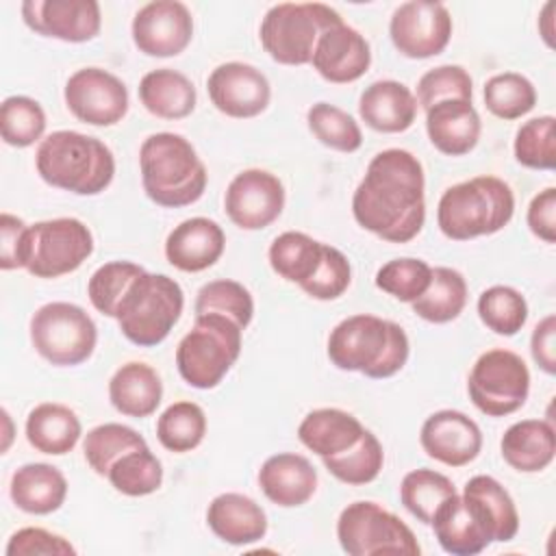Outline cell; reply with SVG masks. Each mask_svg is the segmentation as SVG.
<instances>
[{"label":"cell","mask_w":556,"mask_h":556,"mask_svg":"<svg viewBox=\"0 0 556 556\" xmlns=\"http://www.w3.org/2000/svg\"><path fill=\"white\" fill-rule=\"evenodd\" d=\"M70 113L89 126H113L128 113V89L102 67L76 70L63 91Z\"/></svg>","instance_id":"obj_13"},{"label":"cell","mask_w":556,"mask_h":556,"mask_svg":"<svg viewBox=\"0 0 556 556\" xmlns=\"http://www.w3.org/2000/svg\"><path fill=\"white\" fill-rule=\"evenodd\" d=\"M2 417H4V421H7V441H4V445H2V450H7V447H9V441H11V417H9L7 410H2Z\"/></svg>","instance_id":"obj_56"},{"label":"cell","mask_w":556,"mask_h":556,"mask_svg":"<svg viewBox=\"0 0 556 556\" xmlns=\"http://www.w3.org/2000/svg\"><path fill=\"white\" fill-rule=\"evenodd\" d=\"M456 493L454 482L434 469H413L402 478L400 484V502L404 508L421 523L432 521L434 510L443 500Z\"/></svg>","instance_id":"obj_39"},{"label":"cell","mask_w":556,"mask_h":556,"mask_svg":"<svg viewBox=\"0 0 556 556\" xmlns=\"http://www.w3.org/2000/svg\"><path fill=\"white\" fill-rule=\"evenodd\" d=\"M106 478L122 495L141 497L154 493L163 484V465L150 452V447H139L117 458Z\"/></svg>","instance_id":"obj_41"},{"label":"cell","mask_w":556,"mask_h":556,"mask_svg":"<svg viewBox=\"0 0 556 556\" xmlns=\"http://www.w3.org/2000/svg\"><path fill=\"white\" fill-rule=\"evenodd\" d=\"M243 330L217 313L195 315L193 328L176 348L180 378L193 389L217 387L241 354Z\"/></svg>","instance_id":"obj_7"},{"label":"cell","mask_w":556,"mask_h":556,"mask_svg":"<svg viewBox=\"0 0 556 556\" xmlns=\"http://www.w3.org/2000/svg\"><path fill=\"white\" fill-rule=\"evenodd\" d=\"M467 304V280L452 267H434L424 295L413 302V313L430 324L454 321Z\"/></svg>","instance_id":"obj_35"},{"label":"cell","mask_w":556,"mask_h":556,"mask_svg":"<svg viewBox=\"0 0 556 556\" xmlns=\"http://www.w3.org/2000/svg\"><path fill=\"white\" fill-rule=\"evenodd\" d=\"M132 41L148 56H176L193 39V17L178 0H154L143 4L132 17Z\"/></svg>","instance_id":"obj_16"},{"label":"cell","mask_w":556,"mask_h":556,"mask_svg":"<svg viewBox=\"0 0 556 556\" xmlns=\"http://www.w3.org/2000/svg\"><path fill=\"white\" fill-rule=\"evenodd\" d=\"M430 526L441 549L452 556H473L493 543L484 515L458 491L439 504Z\"/></svg>","instance_id":"obj_20"},{"label":"cell","mask_w":556,"mask_h":556,"mask_svg":"<svg viewBox=\"0 0 556 556\" xmlns=\"http://www.w3.org/2000/svg\"><path fill=\"white\" fill-rule=\"evenodd\" d=\"M515 213V193L497 176H476L447 187L437 206L439 230L452 241L500 232Z\"/></svg>","instance_id":"obj_5"},{"label":"cell","mask_w":556,"mask_h":556,"mask_svg":"<svg viewBox=\"0 0 556 556\" xmlns=\"http://www.w3.org/2000/svg\"><path fill=\"white\" fill-rule=\"evenodd\" d=\"M326 243L308 237L306 232L287 230L278 235L269 245V265L287 282H295L300 289L315 276Z\"/></svg>","instance_id":"obj_33"},{"label":"cell","mask_w":556,"mask_h":556,"mask_svg":"<svg viewBox=\"0 0 556 556\" xmlns=\"http://www.w3.org/2000/svg\"><path fill=\"white\" fill-rule=\"evenodd\" d=\"M482 122L471 100H443L426 111V132L430 143L447 154H469L480 139Z\"/></svg>","instance_id":"obj_24"},{"label":"cell","mask_w":556,"mask_h":556,"mask_svg":"<svg viewBox=\"0 0 556 556\" xmlns=\"http://www.w3.org/2000/svg\"><path fill=\"white\" fill-rule=\"evenodd\" d=\"M46 132V113L28 96H9L0 106V135L7 146L28 148Z\"/></svg>","instance_id":"obj_45"},{"label":"cell","mask_w":556,"mask_h":556,"mask_svg":"<svg viewBox=\"0 0 556 556\" xmlns=\"http://www.w3.org/2000/svg\"><path fill=\"white\" fill-rule=\"evenodd\" d=\"M350 282H352V267L348 256L339 248L326 243L324 258L315 276L302 287V291L313 300L328 302V300L341 298L348 291Z\"/></svg>","instance_id":"obj_50"},{"label":"cell","mask_w":556,"mask_h":556,"mask_svg":"<svg viewBox=\"0 0 556 556\" xmlns=\"http://www.w3.org/2000/svg\"><path fill=\"white\" fill-rule=\"evenodd\" d=\"M226 248L222 226L208 217L180 222L165 239V258L180 271H204L213 267Z\"/></svg>","instance_id":"obj_22"},{"label":"cell","mask_w":556,"mask_h":556,"mask_svg":"<svg viewBox=\"0 0 556 556\" xmlns=\"http://www.w3.org/2000/svg\"><path fill=\"white\" fill-rule=\"evenodd\" d=\"M28 443L50 456H63L72 452L83 434L78 415L59 402H41L26 417Z\"/></svg>","instance_id":"obj_31"},{"label":"cell","mask_w":556,"mask_h":556,"mask_svg":"<svg viewBox=\"0 0 556 556\" xmlns=\"http://www.w3.org/2000/svg\"><path fill=\"white\" fill-rule=\"evenodd\" d=\"M311 63L324 80L345 85L369 70L371 50L367 39L341 20L321 33Z\"/></svg>","instance_id":"obj_21"},{"label":"cell","mask_w":556,"mask_h":556,"mask_svg":"<svg viewBox=\"0 0 556 556\" xmlns=\"http://www.w3.org/2000/svg\"><path fill=\"white\" fill-rule=\"evenodd\" d=\"M146 195L165 208L198 202L206 189V167L189 139L178 132H154L139 148Z\"/></svg>","instance_id":"obj_4"},{"label":"cell","mask_w":556,"mask_h":556,"mask_svg":"<svg viewBox=\"0 0 556 556\" xmlns=\"http://www.w3.org/2000/svg\"><path fill=\"white\" fill-rule=\"evenodd\" d=\"M9 495L28 515H50L63 506L67 480L54 465L26 463L13 471Z\"/></svg>","instance_id":"obj_29"},{"label":"cell","mask_w":556,"mask_h":556,"mask_svg":"<svg viewBox=\"0 0 556 556\" xmlns=\"http://www.w3.org/2000/svg\"><path fill=\"white\" fill-rule=\"evenodd\" d=\"M528 228L545 243L556 241V189L547 187L539 191L528 206Z\"/></svg>","instance_id":"obj_53"},{"label":"cell","mask_w":556,"mask_h":556,"mask_svg":"<svg viewBox=\"0 0 556 556\" xmlns=\"http://www.w3.org/2000/svg\"><path fill=\"white\" fill-rule=\"evenodd\" d=\"M467 391L473 406L489 417H506L519 410L530 393L526 361L504 348L486 350L473 363Z\"/></svg>","instance_id":"obj_11"},{"label":"cell","mask_w":556,"mask_h":556,"mask_svg":"<svg viewBox=\"0 0 556 556\" xmlns=\"http://www.w3.org/2000/svg\"><path fill=\"white\" fill-rule=\"evenodd\" d=\"M206 91L213 106L235 119L261 115L271 100L267 76L250 63L228 61L217 65L206 80Z\"/></svg>","instance_id":"obj_17"},{"label":"cell","mask_w":556,"mask_h":556,"mask_svg":"<svg viewBox=\"0 0 556 556\" xmlns=\"http://www.w3.org/2000/svg\"><path fill=\"white\" fill-rule=\"evenodd\" d=\"M206 434V415L200 404L180 400L169 404L156 419L159 443L176 454L195 450Z\"/></svg>","instance_id":"obj_36"},{"label":"cell","mask_w":556,"mask_h":556,"mask_svg":"<svg viewBox=\"0 0 556 556\" xmlns=\"http://www.w3.org/2000/svg\"><path fill=\"white\" fill-rule=\"evenodd\" d=\"M343 17L324 2L274 4L258 28L263 50L282 65H306L321 33Z\"/></svg>","instance_id":"obj_8"},{"label":"cell","mask_w":556,"mask_h":556,"mask_svg":"<svg viewBox=\"0 0 556 556\" xmlns=\"http://www.w3.org/2000/svg\"><path fill=\"white\" fill-rule=\"evenodd\" d=\"M389 35L402 56L430 59L450 43L452 15L441 2H404L391 15Z\"/></svg>","instance_id":"obj_14"},{"label":"cell","mask_w":556,"mask_h":556,"mask_svg":"<svg viewBox=\"0 0 556 556\" xmlns=\"http://www.w3.org/2000/svg\"><path fill=\"white\" fill-rule=\"evenodd\" d=\"M432 267L421 258H393L376 271V287L400 302H415L428 289Z\"/></svg>","instance_id":"obj_48"},{"label":"cell","mask_w":556,"mask_h":556,"mask_svg":"<svg viewBox=\"0 0 556 556\" xmlns=\"http://www.w3.org/2000/svg\"><path fill=\"white\" fill-rule=\"evenodd\" d=\"M417 98L400 80H376L358 98L361 119L378 132H404L417 117Z\"/></svg>","instance_id":"obj_25"},{"label":"cell","mask_w":556,"mask_h":556,"mask_svg":"<svg viewBox=\"0 0 556 556\" xmlns=\"http://www.w3.org/2000/svg\"><path fill=\"white\" fill-rule=\"evenodd\" d=\"M28 241L30 226L11 213L0 215V267L9 269H26L28 263Z\"/></svg>","instance_id":"obj_52"},{"label":"cell","mask_w":556,"mask_h":556,"mask_svg":"<svg viewBox=\"0 0 556 556\" xmlns=\"http://www.w3.org/2000/svg\"><path fill=\"white\" fill-rule=\"evenodd\" d=\"M530 352L539 369L554 376L556 374V315H545L532 330Z\"/></svg>","instance_id":"obj_54"},{"label":"cell","mask_w":556,"mask_h":556,"mask_svg":"<svg viewBox=\"0 0 556 556\" xmlns=\"http://www.w3.org/2000/svg\"><path fill=\"white\" fill-rule=\"evenodd\" d=\"M139 447H148L146 439L135 428L115 424V421L91 428L83 441V454L87 465L98 476H104V478L117 458Z\"/></svg>","instance_id":"obj_37"},{"label":"cell","mask_w":556,"mask_h":556,"mask_svg":"<svg viewBox=\"0 0 556 556\" xmlns=\"http://www.w3.org/2000/svg\"><path fill=\"white\" fill-rule=\"evenodd\" d=\"M473 83L463 65H439L428 70L417 83V104L428 111L443 100H471Z\"/></svg>","instance_id":"obj_49"},{"label":"cell","mask_w":556,"mask_h":556,"mask_svg":"<svg viewBox=\"0 0 556 556\" xmlns=\"http://www.w3.org/2000/svg\"><path fill=\"white\" fill-rule=\"evenodd\" d=\"M515 159L530 169H554L556 165V119L539 115L523 122L515 135Z\"/></svg>","instance_id":"obj_47"},{"label":"cell","mask_w":556,"mask_h":556,"mask_svg":"<svg viewBox=\"0 0 556 556\" xmlns=\"http://www.w3.org/2000/svg\"><path fill=\"white\" fill-rule=\"evenodd\" d=\"M478 315L495 334L513 337L528 321V302L517 289L508 285H493L480 293Z\"/></svg>","instance_id":"obj_42"},{"label":"cell","mask_w":556,"mask_h":556,"mask_svg":"<svg viewBox=\"0 0 556 556\" xmlns=\"http://www.w3.org/2000/svg\"><path fill=\"white\" fill-rule=\"evenodd\" d=\"M109 400L126 417H150L163 400V382L156 369L141 361H128L109 380Z\"/></svg>","instance_id":"obj_27"},{"label":"cell","mask_w":556,"mask_h":556,"mask_svg":"<svg viewBox=\"0 0 556 556\" xmlns=\"http://www.w3.org/2000/svg\"><path fill=\"white\" fill-rule=\"evenodd\" d=\"M337 539L341 549L350 556L421 554L413 530L397 515L367 500L352 502L341 510L337 519Z\"/></svg>","instance_id":"obj_10"},{"label":"cell","mask_w":556,"mask_h":556,"mask_svg":"<svg viewBox=\"0 0 556 556\" xmlns=\"http://www.w3.org/2000/svg\"><path fill=\"white\" fill-rule=\"evenodd\" d=\"M258 486L276 506L295 508L315 495L317 471L306 456L295 452H280L261 465Z\"/></svg>","instance_id":"obj_23"},{"label":"cell","mask_w":556,"mask_h":556,"mask_svg":"<svg viewBox=\"0 0 556 556\" xmlns=\"http://www.w3.org/2000/svg\"><path fill=\"white\" fill-rule=\"evenodd\" d=\"M185 308L182 287L165 276L143 271L122 298L115 319L122 334L139 345L152 348L167 339Z\"/></svg>","instance_id":"obj_6"},{"label":"cell","mask_w":556,"mask_h":556,"mask_svg":"<svg viewBox=\"0 0 556 556\" xmlns=\"http://www.w3.org/2000/svg\"><path fill=\"white\" fill-rule=\"evenodd\" d=\"M93 252V235L76 217H54L30 226L26 271L59 278L76 271Z\"/></svg>","instance_id":"obj_12"},{"label":"cell","mask_w":556,"mask_h":556,"mask_svg":"<svg viewBox=\"0 0 556 556\" xmlns=\"http://www.w3.org/2000/svg\"><path fill=\"white\" fill-rule=\"evenodd\" d=\"M139 100L143 109L154 117L182 119L193 113L198 93L195 85L182 72L159 67L141 78Z\"/></svg>","instance_id":"obj_32"},{"label":"cell","mask_w":556,"mask_h":556,"mask_svg":"<svg viewBox=\"0 0 556 556\" xmlns=\"http://www.w3.org/2000/svg\"><path fill=\"white\" fill-rule=\"evenodd\" d=\"M306 124L319 143L337 152L350 154L363 146V132L356 119L330 102H315L306 111Z\"/></svg>","instance_id":"obj_43"},{"label":"cell","mask_w":556,"mask_h":556,"mask_svg":"<svg viewBox=\"0 0 556 556\" xmlns=\"http://www.w3.org/2000/svg\"><path fill=\"white\" fill-rule=\"evenodd\" d=\"M22 20L37 35L67 43L91 41L102 26L96 0H26L22 2Z\"/></svg>","instance_id":"obj_18"},{"label":"cell","mask_w":556,"mask_h":556,"mask_svg":"<svg viewBox=\"0 0 556 556\" xmlns=\"http://www.w3.org/2000/svg\"><path fill=\"white\" fill-rule=\"evenodd\" d=\"M326 350L334 367L382 380L395 376L406 365L410 343L400 324L358 313L341 319L330 330Z\"/></svg>","instance_id":"obj_2"},{"label":"cell","mask_w":556,"mask_h":556,"mask_svg":"<svg viewBox=\"0 0 556 556\" xmlns=\"http://www.w3.org/2000/svg\"><path fill=\"white\" fill-rule=\"evenodd\" d=\"M35 167L43 182L76 193L98 195L115 176V156L98 137L78 130H54L39 141Z\"/></svg>","instance_id":"obj_3"},{"label":"cell","mask_w":556,"mask_h":556,"mask_svg":"<svg viewBox=\"0 0 556 556\" xmlns=\"http://www.w3.org/2000/svg\"><path fill=\"white\" fill-rule=\"evenodd\" d=\"M30 343L50 365L74 367L93 354L98 328L78 304L48 302L30 317Z\"/></svg>","instance_id":"obj_9"},{"label":"cell","mask_w":556,"mask_h":556,"mask_svg":"<svg viewBox=\"0 0 556 556\" xmlns=\"http://www.w3.org/2000/svg\"><path fill=\"white\" fill-rule=\"evenodd\" d=\"M552 11H554V2H545L543 11H541V15H539V30H541V35H543V39H545V43H547L549 48H554V39H552V35H554V28H552Z\"/></svg>","instance_id":"obj_55"},{"label":"cell","mask_w":556,"mask_h":556,"mask_svg":"<svg viewBox=\"0 0 556 556\" xmlns=\"http://www.w3.org/2000/svg\"><path fill=\"white\" fill-rule=\"evenodd\" d=\"M146 269L132 261H111L100 265L89 282H87V295L93 308L106 317H115L117 306L135 278L143 274Z\"/></svg>","instance_id":"obj_46"},{"label":"cell","mask_w":556,"mask_h":556,"mask_svg":"<svg viewBox=\"0 0 556 556\" xmlns=\"http://www.w3.org/2000/svg\"><path fill=\"white\" fill-rule=\"evenodd\" d=\"M206 523L228 545H250L267 534V515L243 493H219L206 508Z\"/></svg>","instance_id":"obj_26"},{"label":"cell","mask_w":556,"mask_h":556,"mask_svg":"<svg viewBox=\"0 0 556 556\" xmlns=\"http://www.w3.org/2000/svg\"><path fill=\"white\" fill-rule=\"evenodd\" d=\"M463 495L471 500L484 515L493 543L513 541L519 532V513L510 493L493 476H473L467 480Z\"/></svg>","instance_id":"obj_34"},{"label":"cell","mask_w":556,"mask_h":556,"mask_svg":"<svg viewBox=\"0 0 556 556\" xmlns=\"http://www.w3.org/2000/svg\"><path fill=\"white\" fill-rule=\"evenodd\" d=\"M321 460L328 473L334 476L339 482L361 486V484L374 482L380 476L384 465V450L378 437L365 430L356 445H352L350 450L337 456H328Z\"/></svg>","instance_id":"obj_38"},{"label":"cell","mask_w":556,"mask_h":556,"mask_svg":"<svg viewBox=\"0 0 556 556\" xmlns=\"http://www.w3.org/2000/svg\"><path fill=\"white\" fill-rule=\"evenodd\" d=\"M217 313L232 319L241 330H245L254 317L252 293L237 280L219 278L200 287L195 298V315Z\"/></svg>","instance_id":"obj_44"},{"label":"cell","mask_w":556,"mask_h":556,"mask_svg":"<svg viewBox=\"0 0 556 556\" xmlns=\"http://www.w3.org/2000/svg\"><path fill=\"white\" fill-rule=\"evenodd\" d=\"M502 458L519 473H536L552 465L556 454V432L552 421H515L500 441Z\"/></svg>","instance_id":"obj_28"},{"label":"cell","mask_w":556,"mask_h":556,"mask_svg":"<svg viewBox=\"0 0 556 556\" xmlns=\"http://www.w3.org/2000/svg\"><path fill=\"white\" fill-rule=\"evenodd\" d=\"M484 106L500 119H519L536 104V89L530 78L519 72H502L491 76L482 89Z\"/></svg>","instance_id":"obj_40"},{"label":"cell","mask_w":556,"mask_h":556,"mask_svg":"<svg viewBox=\"0 0 556 556\" xmlns=\"http://www.w3.org/2000/svg\"><path fill=\"white\" fill-rule=\"evenodd\" d=\"M419 443L430 458L447 467H465L478 458L482 450V432L465 413L443 408L424 421Z\"/></svg>","instance_id":"obj_19"},{"label":"cell","mask_w":556,"mask_h":556,"mask_svg":"<svg viewBox=\"0 0 556 556\" xmlns=\"http://www.w3.org/2000/svg\"><path fill=\"white\" fill-rule=\"evenodd\" d=\"M367 428L348 410L315 408L298 426L300 443L313 454L328 458L358 443Z\"/></svg>","instance_id":"obj_30"},{"label":"cell","mask_w":556,"mask_h":556,"mask_svg":"<svg viewBox=\"0 0 556 556\" xmlns=\"http://www.w3.org/2000/svg\"><path fill=\"white\" fill-rule=\"evenodd\" d=\"M224 208L228 219L241 230H263L280 217L285 208V187L280 178L267 169H243L226 187Z\"/></svg>","instance_id":"obj_15"},{"label":"cell","mask_w":556,"mask_h":556,"mask_svg":"<svg viewBox=\"0 0 556 556\" xmlns=\"http://www.w3.org/2000/svg\"><path fill=\"white\" fill-rule=\"evenodd\" d=\"M426 178L419 159L402 148L378 152L352 195L356 224L389 243L413 241L426 222Z\"/></svg>","instance_id":"obj_1"},{"label":"cell","mask_w":556,"mask_h":556,"mask_svg":"<svg viewBox=\"0 0 556 556\" xmlns=\"http://www.w3.org/2000/svg\"><path fill=\"white\" fill-rule=\"evenodd\" d=\"M7 556H74L76 547L61 534H54L46 528H20L11 534L7 543Z\"/></svg>","instance_id":"obj_51"}]
</instances>
